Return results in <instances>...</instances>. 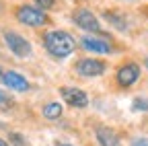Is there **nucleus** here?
Here are the masks:
<instances>
[{
	"label": "nucleus",
	"instance_id": "18",
	"mask_svg": "<svg viewBox=\"0 0 148 146\" xmlns=\"http://www.w3.org/2000/svg\"><path fill=\"white\" fill-rule=\"evenodd\" d=\"M144 64H146V68H148V58H146V62H144Z\"/></svg>",
	"mask_w": 148,
	"mask_h": 146
},
{
	"label": "nucleus",
	"instance_id": "5",
	"mask_svg": "<svg viewBox=\"0 0 148 146\" xmlns=\"http://www.w3.org/2000/svg\"><path fill=\"white\" fill-rule=\"evenodd\" d=\"M74 23L82 29H86V31H95V33L101 31V23L97 21V16L90 10H76L74 12Z\"/></svg>",
	"mask_w": 148,
	"mask_h": 146
},
{
	"label": "nucleus",
	"instance_id": "7",
	"mask_svg": "<svg viewBox=\"0 0 148 146\" xmlns=\"http://www.w3.org/2000/svg\"><path fill=\"white\" fill-rule=\"evenodd\" d=\"M138 76H140V66L138 64H125V66H121L119 70H117V82L121 84V86H130V84H134L136 80H138Z\"/></svg>",
	"mask_w": 148,
	"mask_h": 146
},
{
	"label": "nucleus",
	"instance_id": "17",
	"mask_svg": "<svg viewBox=\"0 0 148 146\" xmlns=\"http://www.w3.org/2000/svg\"><path fill=\"white\" fill-rule=\"evenodd\" d=\"M0 146H8V144H6V142H4L2 138H0Z\"/></svg>",
	"mask_w": 148,
	"mask_h": 146
},
{
	"label": "nucleus",
	"instance_id": "20",
	"mask_svg": "<svg viewBox=\"0 0 148 146\" xmlns=\"http://www.w3.org/2000/svg\"><path fill=\"white\" fill-rule=\"evenodd\" d=\"M0 76H2V74H0Z\"/></svg>",
	"mask_w": 148,
	"mask_h": 146
},
{
	"label": "nucleus",
	"instance_id": "13",
	"mask_svg": "<svg viewBox=\"0 0 148 146\" xmlns=\"http://www.w3.org/2000/svg\"><path fill=\"white\" fill-rule=\"evenodd\" d=\"M134 109H144V111H148V101L146 99H136L134 101Z\"/></svg>",
	"mask_w": 148,
	"mask_h": 146
},
{
	"label": "nucleus",
	"instance_id": "2",
	"mask_svg": "<svg viewBox=\"0 0 148 146\" xmlns=\"http://www.w3.org/2000/svg\"><path fill=\"white\" fill-rule=\"evenodd\" d=\"M16 19L21 21L23 25H29V27H39V25H45V23H47L45 12L37 10V8L29 6V4L18 6V10H16Z\"/></svg>",
	"mask_w": 148,
	"mask_h": 146
},
{
	"label": "nucleus",
	"instance_id": "4",
	"mask_svg": "<svg viewBox=\"0 0 148 146\" xmlns=\"http://www.w3.org/2000/svg\"><path fill=\"white\" fill-rule=\"evenodd\" d=\"M60 95L72 107H86L88 105V97L84 95V90H80L76 86H64V88H60Z\"/></svg>",
	"mask_w": 148,
	"mask_h": 146
},
{
	"label": "nucleus",
	"instance_id": "14",
	"mask_svg": "<svg viewBox=\"0 0 148 146\" xmlns=\"http://www.w3.org/2000/svg\"><path fill=\"white\" fill-rule=\"evenodd\" d=\"M132 146H148V138H134Z\"/></svg>",
	"mask_w": 148,
	"mask_h": 146
},
{
	"label": "nucleus",
	"instance_id": "8",
	"mask_svg": "<svg viewBox=\"0 0 148 146\" xmlns=\"http://www.w3.org/2000/svg\"><path fill=\"white\" fill-rule=\"evenodd\" d=\"M82 47L86 51H92V53H109L111 51L109 41H105L103 37H90V35L82 37Z\"/></svg>",
	"mask_w": 148,
	"mask_h": 146
},
{
	"label": "nucleus",
	"instance_id": "12",
	"mask_svg": "<svg viewBox=\"0 0 148 146\" xmlns=\"http://www.w3.org/2000/svg\"><path fill=\"white\" fill-rule=\"evenodd\" d=\"M107 19H111L109 23H113V25H115L117 29H121V31L127 27L125 23H121V21H123V16H121V14H117V12H107Z\"/></svg>",
	"mask_w": 148,
	"mask_h": 146
},
{
	"label": "nucleus",
	"instance_id": "19",
	"mask_svg": "<svg viewBox=\"0 0 148 146\" xmlns=\"http://www.w3.org/2000/svg\"><path fill=\"white\" fill-rule=\"evenodd\" d=\"M64 146H70V144H64Z\"/></svg>",
	"mask_w": 148,
	"mask_h": 146
},
{
	"label": "nucleus",
	"instance_id": "9",
	"mask_svg": "<svg viewBox=\"0 0 148 146\" xmlns=\"http://www.w3.org/2000/svg\"><path fill=\"white\" fill-rule=\"evenodd\" d=\"M2 82H4L8 88H12V90H27V88H29L27 78L21 76V74H18V72H14V70L4 72V74H2Z\"/></svg>",
	"mask_w": 148,
	"mask_h": 146
},
{
	"label": "nucleus",
	"instance_id": "1",
	"mask_svg": "<svg viewBox=\"0 0 148 146\" xmlns=\"http://www.w3.org/2000/svg\"><path fill=\"white\" fill-rule=\"evenodd\" d=\"M43 43H45V49L51 53L53 58H68L74 51V47H76L74 37L70 33H66V31H51V33H47Z\"/></svg>",
	"mask_w": 148,
	"mask_h": 146
},
{
	"label": "nucleus",
	"instance_id": "3",
	"mask_svg": "<svg viewBox=\"0 0 148 146\" xmlns=\"http://www.w3.org/2000/svg\"><path fill=\"white\" fill-rule=\"evenodd\" d=\"M4 41H6L8 49L14 53V56H18V58H27V56H31V43H29L25 37H21L18 33L6 31V33H4Z\"/></svg>",
	"mask_w": 148,
	"mask_h": 146
},
{
	"label": "nucleus",
	"instance_id": "16",
	"mask_svg": "<svg viewBox=\"0 0 148 146\" xmlns=\"http://www.w3.org/2000/svg\"><path fill=\"white\" fill-rule=\"evenodd\" d=\"M4 103H8V99H6V95H4V93H0V107H2Z\"/></svg>",
	"mask_w": 148,
	"mask_h": 146
},
{
	"label": "nucleus",
	"instance_id": "10",
	"mask_svg": "<svg viewBox=\"0 0 148 146\" xmlns=\"http://www.w3.org/2000/svg\"><path fill=\"white\" fill-rule=\"evenodd\" d=\"M97 140L101 146H121L117 134L111 130V127H99L97 130Z\"/></svg>",
	"mask_w": 148,
	"mask_h": 146
},
{
	"label": "nucleus",
	"instance_id": "11",
	"mask_svg": "<svg viewBox=\"0 0 148 146\" xmlns=\"http://www.w3.org/2000/svg\"><path fill=\"white\" fill-rule=\"evenodd\" d=\"M43 115H45V119H58L62 115V105L60 103H47L43 107Z\"/></svg>",
	"mask_w": 148,
	"mask_h": 146
},
{
	"label": "nucleus",
	"instance_id": "15",
	"mask_svg": "<svg viewBox=\"0 0 148 146\" xmlns=\"http://www.w3.org/2000/svg\"><path fill=\"white\" fill-rule=\"evenodd\" d=\"M37 4H39L41 8H51L53 6V0H35Z\"/></svg>",
	"mask_w": 148,
	"mask_h": 146
},
{
	"label": "nucleus",
	"instance_id": "6",
	"mask_svg": "<svg viewBox=\"0 0 148 146\" xmlns=\"http://www.w3.org/2000/svg\"><path fill=\"white\" fill-rule=\"evenodd\" d=\"M76 70H78V74H82V76H99V74L105 72V64L101 60L86 58V60H80L76 64Z\"/></svg>",
	"mask_w": 148,
	"mask_h": 146
}]
</instances>
